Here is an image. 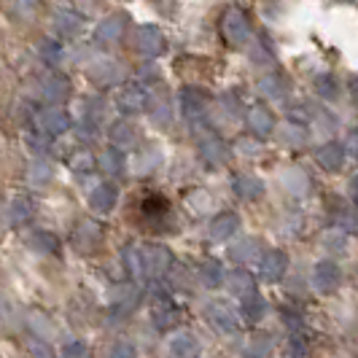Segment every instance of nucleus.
I'll use <instances>...</instances> for the list:
<instances>
[{"instance_id": "1", "label": "nucleus", "mask_w": 358, "mask_h": 358, "mask_svg": "<svg viewBox=\"0 0 358 358\" xmlns=\"http://www.w3.org/2000/svg\"><path fill=\"white\" fill-rule=\"evenodd\" d=\"M122 259L129 264V272L143 275L151 280H159L162 275H167V269L173 264V253L164 245H143V248H124Z\"/></svg>"}, {"instance_id": "2", "label": "nucleus", "mask_w": 358, "mask_h": 358, "mask_svg": "<svg viewBox=\"0 0 358 358\" xmlns=\"http://www.w3.org/2000/svg\"><path fill=\"white\" fill-rule=\"evenodd\" d=\"M205 315H208V321L213 323L218 331H224V334H234V331H240V321H237V315H234L232 305H227V302H210V305L205 307Z\"/></svg>"}, {"instance_id": "3", "label": "nucleus", "mask_w": 358, "mask_h": 358, "mask_svg": "<svg viewBox=\"0 0 358 358\" xmlns=\"http://www.w3.org/2000/svg\"><path fill=\"white\" fill-rule=\"evenodd\" d=\"M313 280H315V288H318V291L331 294L334 288L340 286L342 272L334 262H318V264H315V272H313Z\"/></svg>"}, {"instance_id": "4", "label": "nucleus", "mask_w": 358, "mask_h": 358, "mask_svg": "<svg viewBox=\"0 0 358 358\" xmlns=\"http://www.w3.org/2000/svg\"><path fill=\"white\" fill-rule=\"evenodd\" d=\"M286 267H288V259L283 251H267L264 259H262V275L267 278L269 283L280 280L286 275Z\"/></svg>"}, {"instance_id": "5", "label": "nucleus", "mask_w": 358, "mask_h": 358, "mask_svg": "<svg viewBox=\"0 0 358 358\" xmlns=\"http://www.w3.org/2000/svg\"><path fill=\"white\" fill-rule=\"evenodd\" d=\"M237 227H240V218H237V213L215 215L213 221H210V240H215V243H224V240H229V237L237 232Z\"/></svg>"}, {"instance_id": "6", "label": "nucleus", "mask_w": 358, "mask_h": 358, "mask_svg": "<svg viewBox=\"0 0 358 358\" xmlns=\"http://www.w3.org/2000/svg\"><path fill=\"white\" fill-rule=\"evenodd\" d=\"M224 30H227V38H229L232 43H243V41H248V33H251V27H248V19L243 17V11H237V8L227 14Z\"/></svg>"}, {"instance_id": "7", "label": "nucleus", "mask_w": 358, "mask_h": 358, "mask_svg": "<svg viewBox=\"0 0 358 358\" xmlns=\"http://www.w3.org/2000/svg\"><path fill=\"white\" fill-rule=\"evenodd\" d=\"M141 213H143V218H148V221H162L164 215L170 213V202H167V197H162V194H145L143 202H141Z\"/></svg>"}, {"instance_id": "8", "label": "nucleus", "mask_w": 358, "mask_h": 358, "mask_svg": "<svg viewBox=\"0 0 358 358\" xmlns=\"http://www.w3.org/2000/svg\"><path fill=\"white\" fill-rule=\"evenodd\" d=\"M154 323H157L159 331H167V329H173V326L178 323V310L167 302V294H164L159 302H157V307H154Z\"/></svg>"}, {"instance_id": "9", "label": "nucleus", "mask_w": 358, "mask_h": 358, "mask_svg": "<svg viewBox=\"0 0 358 358\" xmlns=\"http://www.w3.org/2000/svg\"><path fill=\"white\" fill-rule=\"evenodd\" d=\"M90 205H92V210H97V213H110L113 205H116V189H113L110 183H103L100 189L92 192Z\"/></svg>"}, {"instance_id": "10", "label": "nucleus", "mask_w": 358, "mask_h": 358, "mask_svg": "<svg viewBox=\"0 0 358 358\" xmlns=\"http://www.w3.org/2000/svg\"><path fill=\"white\" fill-rule=\"evenodd\" d=\"M68 127H71V119H68V113H62V110H46V113L41 116V129H43L46 135H62Z\"/></svg>"}, {"instance_id": "11", "label": "nucleus", "mask_w": 358, "mask_h": 358, "mask_svg": "<svg viewBox=\"0 0 358 358\" xmlns=\"http://www.w3.org/2000/svg\"><path fill=\"white\" fill-rule=\"evenodd\" d=\"M119 106H122V110H127V113H138V110H143V108L148 106V94H145L141 87H129V90L122 92Z\"/></svg>"}, {"instance_id": "12", "label": "nucleus", "mask_w": 358, "mask_h": 358, "mask_svg": "<svg viewBox=\"0 0 358 358\" xmlns=\"http://www.w3.org/2000/svg\"><path fill=\"white\" fill-rule=\"evenodd\" d=\"M234 192L243 199H256L264 194V186L259 178H251V176H237L234 178Z\"/></svg>"}, {"instance_id": "13", "label": "nucleus", "mask_w": 358, "mask_h": 358, "mask_svg": "<svg viewBox=\"0 0 358 358\" xmlns=\"http://www.w3.org/2000/svg\"><path fill=\"white\" fill-rule=\"evenodd\" d=\"M318 162H321L326 170H340L342 162H345V148L340 143H329L318 151Z\"/></svg>"}, {"instance_id": "14", "label": "nucleus", "mask_w": 358, "mask_h": 358, "mask_svg": "<svg viewBox=\"0 0 358 358\" xmlns=\"http://www.w3.org/2000/svg\"><path fill=\"white\" fill-rule=\"evenodd\" d=\"M243 313H245V318H251V321H262V318H264V313H267V302L256 294V288L243 296Z\"/></svg>"}, {"instance_id": "15", "label": "nucleus", "mask_w": 358, "mask_h": 358, "mask_svg": "<svg viewBox=\"0 0 358 358\" xmlns=\"http://www.w3.org/2000/svg\"><path fill=\"white\" fill-rule=\"evenodd\" d=\"M170 350H173V356H178V358H197L199 356V345L192 334H178L176 340L170 342Z\"/></svg>"}, {"instance_id": "16", "label": "nucleus", "mask_w": 358, "mask_h": 358, "mask_svg": "<svg viewBox=\"0 0 358 358\" xmlns=\"http://www.w3.org/2000/svg\"><path fill=\"white\" fill-rule=\"evenodd\" d=\"M248 122H251V129L259 135V138H267L269 132H272V124H275L267 108H253L251 116H248Z\"/></svg>"}, {"instance_id": "17", "label": "nucleus", "mask_w": 358, "mask_h": 358, "mask_svg": "<svg viewBox=\"0 0 358 358\" xmlns=\"http://www.w3.org/2000/svg\"><path fill=\"white\" fill-rule=\"evenodd\" d=\"M97 240H100V229H97V224H92V221H84V224H81V229L76 232L78 251H81V248H84V251H90L92 245H97Z\"/></svg>"}, {"instance_id": "18", "label": "nucleus", "mask_w": 358, "mask_h": 358, "mask_svg": "<svg viewBox=\"0 0 358 358\" xmlns=\"http://www.w3.org/2000/svg\"><path fill=\"white\" fill-rule=\"evenodd\" d=\"M199 278H202V283L208 288H218L221 286V280H224V272H221V264L218 262H205L202 267H199Z\"/></svg>"}, {"instance_id": "19", "label": "nucleus", "mask_w": 358, "mask_h": 358, "mask_svg": "<svg viewBox=\"0 0 358 358\" xmlns=\"http://www.w3.org/2000/svg\"><path fill=\"white\" fill-rule=\"evenodd\" d=\"M253 278L248 272H243V269H237L232 272V278H229V291H232L234 296H245L248 291H253Z\"/></svg>"}, {"instance_id": "20", "label": "nucleus", "mask_w": 358, "mask_h": 358, "mask_svg": "<svg viewBox=\"0 0 358 358\" xmlns=\"http://www.w3.org/2000/svg\"><path fill=\"white\" fill-rule=\"evenodd\" d=\"M30 245H33V251H38V253H54L57 245H59V240H57L52 232H38V234H33Z\"/></svg>"}, {"instance_id": "21", "label": "nucleus", "mask_w": 358, "mask_h": 358, "mask_svg": "<svg viewBox=\"0 0 358 358\" xmlns=\"http://www.w3.org/2000/svg\"><path fill=\"white\" fill-rule=\"evenodd\" d=\"M256 253H259V243H253V240H243L240 245L229 248V256H232L234 262H251Z\"/></svg>"}, {"instance_id": "22", "label": "nucleus", "mask_w": 358, "mask_h": 358, "mask_svg": "<svg viewBox=\"0 0 358 358\" xmlns=\"http://www.w3.org/2000/svg\"><path fill=\"white\" fill-rule=\"evenodd\" d=\"M141 49H143L145 54H159L162 36L154 30V27H145V30H141Z\"/></svg>"}, {"instance_id": "23", "label": "nucleus", "mask_w": 358, "mask_h": 358, "mask_svg": "<svg viewBox=\"0 0 358 358\" xmlns=\"http://www.w3.org/2000/svg\"><path fill=\"white\" fill-rule=\"evenodd\" d=\"M202 154H205V159L215 162V164L227 159V148H224L221 141H215V138H210V141H205V143H202Z\"/></svg>"}, {"instance_id": "24", "label": "nucleus", "mask_w": 358, "mask_h": 358, "mask_svg": "<svg viewBox=\"0 0 358 358\" xmlns=\"http://www.w3.org/2000/svg\"><path fill=\"white\" fill-rule=\"evenodd\" d=\"M30 215H33V205L24 197L14 199V205H11V221L14 224H24V221H30Z\"/></svg>"}, {"instance_id": "25", "label": "nucleus", "mask_w": 358, "mask_h": 358, "mask_svg": "<svg viewBox=\"0 0 358 358\" xmlns=\"http://www.w3.org/2000/svg\"><path fill=\"white\" fill-rule=\"evenodd\" d=\"M100 164H103V170L106 173H110V176H116L122 167H124V157L116 151V148H110V151H106L103 154V159H100Z\"/></svg>"}, {"instance_id": "26", "label": "nucleus", "mask_w": 358, "mask_h": 358, "mask_svg": "<svg viewBox=\"0 0 358 358\" xmlns=\"http://www.w3.org/2000/svg\"><path fill=\"white\" fill-rule=\"evenodd\" d=\"M43 94H46V100H52V103L62 100V97L68 94V81H65V78H52V81L46 84Z\"/></svg>"}, {"instance_id": "27", "label": "nucleus", "mask_w": 358, "mask_h": 358, "mask_svg": "<svg viewBox=\"0 0 358 358\" xmlns=\"http://www.w3.org/2000/svg\"><path fill=\"white\" fill-rule=\"evenodd\" d=\"M110 138H113V143L116 145H132L135 141V129L129 124H116L110 129Z\"/></svg>"}, {"instance_id": "28", "label": "nucleus", "mask_w": 358, "mask_h": 358, "mask_svg": "<svg viewBox=\"0 0 358 358\" xmlns=\"http://www.w3.org/2000/svg\"><path fill=\"white\" fill-rule=\"evenodd\" d=\"M183 106H186V113H189L192 119H197L199 113H202V108H205V100L199 97L197 92H186V94H183Z\"/></svg>"}, {"instance_id": "29", "label": "nucleus", "mask_w": 358, "mask_h": 358, "mask_svg": "<svg viewBox=\"0 0 358 358\" xmlns=\"http://www.w3.org/2000/svg\"><path fill=\"white\" fill-rule=\"evenodd\" d=\"M119 33H122V19H108L97 30L100 41H113V38H119Z\"/></svg>"}, {"instance_id": "30", "label": "nucleus", "mask_w": 358, "mask_h": 358, "mask_svg": "<svg viewBox=\"0 0 358 358\" xmlns=\"http://www.w3.org/2000/svg\"><path fill=\"white\" fill-rule=\"evenodd\" d=\"M78 24H81V17H76V14H71V11L57 14V27H59L62 33H76Z\"/></svg>"}, {"instance_id": "31", "label": "nucleus", "mask_w": 358, "mask_h": 358, "mask_svg": "<svg viewBox=\"0 0 358 358\" xmlns=\"http://www.w3.org/2000/svg\"><path fill=\"white\" fill-rule=\"evenodd\" d=\"M110 358H138V356H135V348H132L129 342H119V345L113 348Z\"/></svg>"}, {"instance_id": "32", "label": "nucleus", "mask_w": 358, "mask_h": 358, "mask_svg": "<svg viewBox=\"0 0 358 358\" xmlns=\"http://www.w3.org/2000/svg\"><path fill=\"white\" fill-rule=\"evenodd\" d=\"M49 178H52V170H49L46 164H36V167H33V183H41V186H43Z\"/></svg>"}, {"instance_id": "33", "label": "nucleus", "mask_w": 358, "mask_h": 358, "mask_svg": "<svg viewBox=\"0 0 358 358\" xmlns=\"http://www.w3.org/2000/svg\"><path fill=\"white\" fill-rule=\"evenodd\" d=\"M30 350H33V356L36 358H54V353H52V348L49 345H43V342H30Z\"/></svg>"}, {"instance_id": "34", "label": "nucleus", "mask_w": 358, "mask_h": 358, "mask_svg": "<svg viewBox=\"0 0 358 358\" xmlns=\"http://www.w3.org/2000/svg\"><path fill=\"white\" fill-rule=\"evenodd\" d=\"M87 353V348L81 345V342H71L68 348H65V358H84Z\"/></svg>"}, {"instance_id": "35", "label": "nucleus", "mask_w": 358, "mask_h": 358, "mask_svg": "<svg viewBox=\"0 0 358 358\" xmlns=\"http://www.w3.org/2000/svg\"><path fill=\"white\" fill-rule=\"evenodd\" d=\"M291 350H294V356H299V358H305L307 356V345H305V340L296 334L294 340H291Z\"/></svg>"}, {"instance_id": "36", "label": "nucleus", "mask_w": 358, "mask_h": 358, "mask_svg": "<svg viewBox=\"0 0 358 358\" xmlns=\"http://www.w3.org/2000/svg\"><path fill=\"white\" fill-rule=\"evenodd\" d=\"M73 167H76V170H81V167L87 170V167H92V157H90V154H81V157H76Z\"/></svg>"}, {"instance_id": "37", "label": "nucleus", "mask_w": 358, "mask_h": 358, "mask_svg": "<svg viewBox=\"0 0 358 358\" xmlns=\"http://www.w3.org/2000/svg\"><path fill=\"white\" fill-rule=\"evenodd\" d=\"M321 94L323 97H334V90H331V81H329V78L321 81Z\"/></svg>"}, {"instance_id": "38", "label": "nucleus", "mask_w": 358, "mask_h": 358, "mask_svg": "<svg viewBox=\"0 0 358 358\" xmlns=\"http://www.w3.org/2000/svg\"><path fill=\"white\" fill-rule=\"evenodd\" d=\"M342 227H345L348 232H356V218H353V213H348V218L342 221Z\"/></svg>"}, {"instance_id": "39", "label": "nucleus", "mask_w": 358, "mask_h": 358, "mask_svg": "<svg viewBox=\"0 0 358 358\" xmlns=\"http://www.w3.org/2000/svg\"><path fill=\"white\" fill-rule=\"evenodd\" d=\"M30 3H33V0H22V6H30Z\"/></svg>"}]
</instances>
